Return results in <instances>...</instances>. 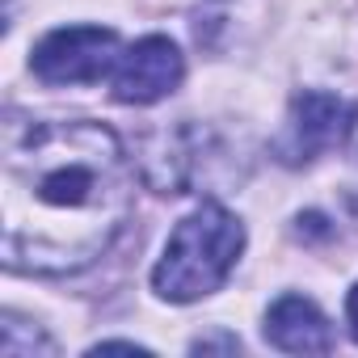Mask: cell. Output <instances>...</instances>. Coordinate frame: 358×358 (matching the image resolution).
Listing matches in <instances>:
<instances>
[{"label":"cell","mask_w":358,"mask_h":358,"mask_svg":"<svg viewBox=\"0 0 358 358\" xmlns=\"http://www.w3.org/2000/svg\"><path fill=\"white\" fill-rule=\"evenodd\" d=\"M5 266L76 274L131 215V164L101 122H5Z\"/></svg>","instance_id":"cell-1"},{"label":"cell","mask_w":358,"mask_h":358,"mask_svg":"<svg viewBox=\"0 0 358 358\" xmlns=\"http://www.w3.org/2000/svg\"><path fill=\"white\" fill-rule=\"evenodd\" d=\"M241 249H245L241 220L220 203H203L169 236L164 257L152 270V287L169 303H194L228 282Z\"/></svg>","instance_id":"cell-2"},{"label":"cell","mask_w":358,"mask_h":358,"mask_svg":"<svg viewBox=\"0 0 358 358\" xmlns=\"http://www.w3.org/2000/svg\"><path fill=\"white\" fill-rule=\"evenodd\" d=\"M118 34L101 30V26H68L47 34L34 55L30 68L38 80L47 85H93L101 80L114 64H118Z\"/></svg>","instance_id":"cell-3"},{"label":"cell","mask_w":358,"mask_h":358,"mask_svg":"<svg viewBox=\"0 0 358 358\" xmlns=\"http://www.w3.org/2000/svg\"><path fill=\"white\" fill-rule=\"evenodd\" d=\"M354 122H358V101H341L333 93H299L291 101V122L287 135L278 139V156L287 164L312 160L316 152L345 143Z\"/></svg>","instance_id":"cell-4"},{"label":"cell","mask_w":358,"mask_h":358,"mask_svg":"<svg viewBox=\"0 0 358 358\" xmlns=\"http://www.w3.org/2000/svg\"><path fill=\"white\" fill-rule=\"evenodd\" d=\"M182 51H177L169 38L148 34L135 47H127L114 64V97L122 106H152L160 97H169L177 85H182Z\"/></svg>","instance_id":"cell-5"},{"label":"cell","mask_w":358,"mask_h":358,"mask_svg":"<svg viewBox=\"0 0 358 358\" xmlns=\"http://www.w3.org/2000/svg\"><path fill=\"white\" fill-rule=\"evenodd\" d=\"M266 341L287 354H329L333 350V329L329 316L303 299V295H282L266 312Z\"/></svg>","instance_id":"cell-6"},{"label":"cell","mask_w":358,"mask_h":358,"mask_svg":"<svg viewBox=\"0 0 358 358\" xmlns=\"http://www.w3.org/2000/svg\"><path fill=\"white\" fill-rule=\"evenodd\" d=\"M345 320H350V333H354V341H358V287H354L350 299H345Z\"/></svg>","instance_id":"cell-7"}]
</instances>
